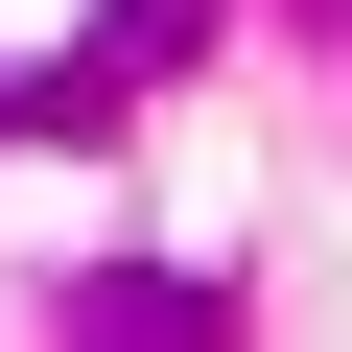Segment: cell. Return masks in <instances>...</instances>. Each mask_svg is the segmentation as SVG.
Wrapping results in <instances>:
<instances>
[{
  "mask_svg": "<svg viewBox=\"0 0 352 352\" xmlns=\"http://www.w3.org/2000/svg\"><path fill=\"white\" fill-rule=\"evenodd\" d=\"M71 352H235V305L141 258V282H94V305H71Z\"/></svg>",
  "mask_w": 352,
  "mask_h": 352,
  "instance_id": "cell-1",
  "label": "cell"
}]
</instances>
